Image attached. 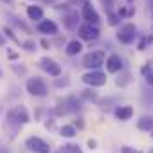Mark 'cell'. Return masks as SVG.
Masks as SVG:
<instances>
[{"label":"cell","mask_w":153,"mask_h":153,"mask_svg":"<svg viewBox=\"0 0 153 153\" xmlns=\"http://www.w3.org/2000/svg\"><path fill=\"white\" fill-rule=\"evenodd\" d=\"M24 47H25L27 51H34V47H36V45H34V42H33V40H29V42H25V43H24Z\"/></svg>","instance_id":"obj_21"},{"label":"cell","mask_w":153,"mask_h":153,"mask_svg":"<svg viewBox=\"0 0 153 153\" xmlns=\"http://www.w3.org/2000/svg\"><path fill=\"white\" fill-rule=\"evenodd\" d=\"M106 70L108 72H112V74H115V72H119L121 68H123V59H121V56H117V54H110L108 58H106Z\"/></svg>","instance_id":"obj_10"},{"label":"cell","mask_w":153,"mask_h":153,"mask_svg":"<svg viewBox=\"0 0 153 153\" xmlns=\"http://www.w3.org/2000/svg\"><path fill=\"white\" fill-rule=\"evenodd\" d=\"M78 2H88V0H78Z\"/></svg>","instance_id":"obj_27"},{"label":"cell","mask_w":153,"mask_h":153,"mask_svg":"<svg viewBox=\"0 0 153 153\" xmlns=\"http://www.w3.org/2000/svg\"><path fill=\"white\" fill-rule=\"evenodd\" d=\"M81 97L87 99V101H94V103L97 101V94H96L94 90H90V88H88V90H83V92H81Z\"/></svg>","instance_id":"obj_19"},{"label":"cell","mask_w":153,"mask_h":153,"mask_svg":"<svg viewBox=\"0 0 153 153\" xmlns=\"http://www.w3.org/2000/svg\"><path fill=\"white\" fill-rule=\"evenodd\" d=\"M9 121L16 123V124H27L29 123V114L25 110V106H15L11 112H9Z\"/></svg>","instance_id":"obj_9"},{"label":"cell","mask_w":153,"mask_h":153,"mask_svg":"<svg viewBox=\"0 0 153 153\" xmlns=\"http://www.w3.org/2000/svg\"><path fill=\"white\" fill-rule=\"evenodd\" d=\"M131 115H133V108L131 106H117L115 108V117L119 119V121H130L131 119Z\"/></svg>","instance_id":"obj_12"},{"label":"cell","mask_w":153,"mask_h":153,"mask_svg":"<svg viewBox=\"0 0 153 153\" xmlns=\"http://www.w3.org/2000/svg\"><path fill=\"white\" fill-rule=\"evenodd\" d=\"M121 153H140V151L135 149V148H131V146H123L121 148Z\"/></svg>","instance_id":"obj_20"},{"label":"cell","mask_w":153,"mask_h":153,"mask_svg":"<svg viewBox=\"0 0 153 153\" xmlns=\"http://www.w3.org/2000/svg\"><path fill=\"white\" fill-rule=\"evenodd\" d=\"M27 16H29V20L42 22L43 20V9L40 6H29L27 7Z\"/></svg>","instance_id":"obj_13"},{"label":"cell","mask_w":153,"mask_h":153,"mask_svg":"<svg viewBox=\"0 0 153 153\" xmlns=\"http://www.w3.org/2000/svg\"><path fill=\"white\" fill-rule=\"evenodd\" d=\"M81 49H83V45H81L79 40H72V42L67 43L65 52H67L68 56H76V54H79V52H81Z\"/></svg>","instance_id":"obj_15"},{"label":"cell","mask_w":153,"mask_h":153,"mask_svg":"<svg viewBox=\"0 0 153 153\" xmlns=\"http://www.w3.org/2000/svg\"><path fill=\"white\" fill-rule=\"evenodd\" d=\"M105 59H106V56L103 51H92L83 58V67H87L88 70H96L101 65H105Z\"/></svg>","instance_id":"obj_2"},{"label":"cell","mask_w":153,"mask_h":153,"mask_svg":"<svg viewBox=\"0 0 153 153\" xmlns=\"http://www.w3.org/2000/svg\"><path fill=\"white\" fill-rule=\"evenodd\" d=\"M63 24H65L67 29L76 31L78 29V13H68L67 16H63Z\"/></svg>","instance_id":"obj_16"},{"label":"cell","mask_w":153,"mask_h":153,"mask_svg":"<svg viewBox=\"0 0 153 153\" xmlns=\"http://www.w3.org/2000/svg\"><path fill=\"white\" fill-rule=\"evenodd\" d=\"M78 33H79V36L83 40H88V42H96L99 38V27L94 25V24H83V25H79Z\"/></svg>","instance_id":"obj_7"},{"label":"cell","mask_w":153,"mask_h":153,"mask_svg":"<svg viewBox=\"0 0 153 153\" xmlns=\"http://www.w3.org/2000/svg\"><path fill=\"white\" fill-rule=\"evenodd\" d=\"M25 88H27V92L31 94V96H34V97H45L47 96V85H45V81L42 79V78H29L27 79V83H25Z\"/></svg>","instance_id":"obj_1"},{"label":"cell","mask_w":153,"mask_h":153,"mask_svg":"<svg viewBox=\"0 0 153 153\" xmlns=\"http://www.w3.org/2000/svg\"><path fill=\"white\" fill-rule=\"evenodd\" d=\"M25 146H27V149H31L33 153H49V151H51V146H49L43 139H40V137H29V139L25 140Z\"/></svg>","instance_id":"obj_5"},{"label":"cell","mask_w":153,"mask_h":153,"mask_svg":"<svg viewBox=\"0 0 153 153\" xmlns=\"http://www.w3.org/2000/svg\"><path fill=\"white\" fill-rule=\"evenodd\" d=\"M135 38H137V27H135L133 24H124V25H121V29L117 31V40H119L121 43H124V45L133 43Z\"/></svg>","instance_id":"obj_3"},{"label":"cell","mask_w":153,"mask_h":153,"mask_svg":"<svg viewBox=\"0 0 153 153\" xmlns=\"http://www.w3.org/2000/svg\"><path fill=\"white\" fill-rule=\"evenodd\" d=\"M117 22H119V16H115V15H112V16H110V25H115Z\"/></svg>","instance_id":"obj_24"},{"label":"cell","mask_w":153,"mask_h":153,"mask_svg":"<svg viewBox=\"0 0 153 153\" xmlns=\"http://www.w3.org/2000/svg\"><path fill=\"white\" fill-rule=\"evenodd\" d=\"M38 31L43 33V34H56L58 33V25L52 20H42L38 24Z\"/></svg>","instance_id":"obj_11"},{"label":"cell","mask_w":153,"mask_h":153,"mask_svg":"<svg viewBox=\"0 0 153 153\" xmlns=\"http://www.w3.org/2000/svg\"><path fill=\"white\" fill-rule=\"evenodd\" d=\"M59 133H61V137L72 139V137H76V128H74V126H70V124H65V126H61V128H59Z\"/></svg>","instance_id":"obj_17"},{"label":"cell","mask_w":153,"mask_h":153,"mask_svg":"<svg viewBox=\"0 0 153 153\" xmlns=\"http://www.w3.org/2000/svg\"><path fill=\"white\" fill-rule=\"evenodd\" d=\"M67 85H68V79H63V81L56 79V87H67Z\"/></svg>","instance_id":"obj_22"},{"label":"cell","mask_w":153,"mask_h":153,"mask_svg":"<svg viewBox=\"0 0 153 153\" xmlns=\"http://www.w3.org/2000/svg\"><path fill=\"white\" fill-rule=\"evenodd\" d=\"M40 67H42L49 76H52V78L61 76V67H59V63H56V61L51 59V58H42V59H40Z\"/></svg>","instance_id":"obj_8"},{"label":"cell","mask_w":153,"mask_h":153,"mask_svg":"<svg viewBox=\"0 0 153 153\" xmlns=\"http://www.w3.org/2000/svg\"><path fill=\"white\" fill-rule=\"evenodd\" d=\"M146 83H148V85H153V72H149V74L146 76Z\"/></svg>","instance_id":"obj_23"},{"label":"cell","mask_w":153,"mask_h":153,"mask_svg":"<svg viewBox=\"0 0 153 153\" xmlns=\"http://www.w3.org/2000/svg\"><path fill=\"white\" fill-rule=\"evenodd\" d=\"M137 128L142 131H153V117L151 115H142L137 123Z\"/></svg>","instance_id":"obj_14"},{"label":"cell","mask_w":153,"mask_h":153,"mask_svg":"<svg viewBox=\"0 0 153 153\" xmlns=\"http://www.w3.org/2000/svg\"><path fill=\"white\" fill-rule=\"evenodd\" d=\"M148 153H153V148H151V149H149V151H148Z\"/></svg>","instance_id":"obj_28"},{"label":"cell","mask_w":153,"mask_h":153,"mask_svg":"<svg viewBox=\"0 0 153 153\" xmlns=\"http://www.w3.org/2000/svg\"><path fill=\"white\" fill-rule=\"evenodd\" d=\"M83 83L90 85V87H103L106 83V74L101 72V70H90L83 76Z\"/></svg>","instance_id":"obj_4"},{"label":"cell","mask_w":153,"mask_h":153,"mask_svg":"<svg viewBox=\"0 0 153 153\" xmlns=\"http://www.w3.org/2000/svg\"><path fill=\"white\" fill-rule=\"evenodd\" d=\"M45 2H54V0H45Z\"/></svg>","instance_id":"obj_29"},{"label":"cell","mask_w":153,"mask_h":153,"mask_svg":"<svg viewBox=\"0 0 153 153\" xmlns=\"http://www.w3.org/2000/svg\"><path fill=\"white\" fill-rule=\"evenodd\" d=\"M81 15H83V18H85V24H94V25H97V24L101 22L99 13L96 11V7H94L90 2H85V4H83Z\"/></svg>","instance_id":"obj_6"},{"label":"cell","mask_w":153,"mask_h":153,"mask_svg":"<svg viewBox=\"0 0 153 153\" xmlns=\"http://www.w3.org/2000/svg\"><path fill=\"white\" fill-rule=\"evenodd\" d=\"M88 148H92V149H94V148H97V142H96L94 139H90V140H88Z\"/></svg>","instance_id":"obj_25"},{"label":"cell","mask_w":153,"mask_h":153,"mask_svg":"<svg viewBox=\"0 0 153 153\" xmlns=\"http://www.w3.org/2000/svg\"><path fill=\"white\" fill-rule=\"evenodd\" d=\"M59 153H83L78 144H63L59 148Z\"/></svg>","instance_id":"obj_18"},{"label":"cell","mask_w":153,"mask_h":153,"mask_svg":"<svg viewBox=\"0 0 153 153\" xmlns=\"http://www.w3.org/2000/svg\"><path fill=\"white\" fill-rule=\"evenodd\" d=\"M4 43V38H2V34H0V45H2Z\"/></svg>","instance_id":"obj_26"}]
</instances>
